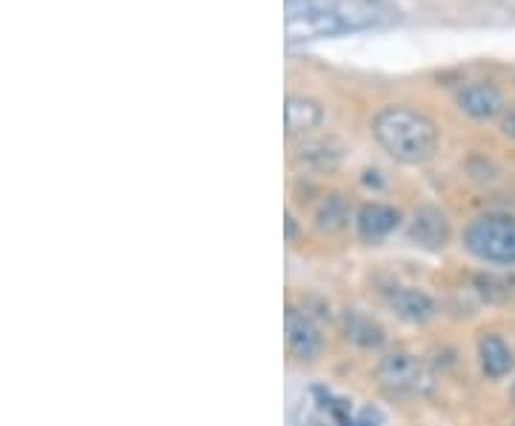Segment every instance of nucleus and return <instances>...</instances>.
I'll return each instance as SVG.
<instances>
[{"label":"nucleus","instance_id":"nucleus-1","mask_svg":"<svg viewBox=\"0 0 515 426\" xmlns=\"http://www.w3.org/2000/svg\"><path fill=\"white\" fill-rule=\"evenodd\" d=\"M372 135L387 155L401 163L430 161L438 149V126L424 112L401 103L384 106L375 115Z\"/></svg>","mask_w":515,"mask_h":426},{"label":"nucleus","instance_id":"nucleus-2","mask_svg":"<svg viewBox=\"0 0 515 426\" xmlns=\"http://www.w3.org/2000/svg\"><path fill=\"white\" fill-rule=\"evenodd\" d=\"M378 23V12L370 6H341L332 0H287V41L332 38L352 29Z\"/></svg>","mask_w":515,"mask_h":426},{"label":"nucleus","instance_id":"nucleus-3","mask_svg":"<svg viewBox=\"0 0 515 426\" xmlns=\"http://www.w3.org/2000/svg\"><path fill=\"white\" fill-rule=\"evenodd\" d=\"M464 246L487 264H515V218L513 215H478L464 229Z\"/></svg>","mask_w":515,"mask_h":426},{"label":"nucleus","instance_id":"nucleus-4","mask_svg":"<svg viewBox=\"0 0 515 426\" xmlns=\"http://www.w3.org/2000/svg\"><path fill=\"white\" fill-rule=\"evenodd\" d=\"M378 381L392 398H424L433 392V372L410 352H392L378 364Z\"/></svg>","mask_w":515,"mask_h":426},{"label":"nucleus","instance_id":"nucleus-5","mask_svg":"<svg viewBox=\"0 0 515 426\" xmlns=\"http://www.w3.org/2000/svg\"><path fill=\"white\" fill-rule=\"evenodd\" d=\"M301 426H358V412L330 389H309V412Z\"/></svg>","mask_w":515,"mask_h":426},{"label":"nucleus","instance_id":"nucleus-6","mask_svg":"<svg viewBox=\"0 0 515 426\" xmlns=\"http://www.w3.org/2000/svg\"><path fill=\"white\" fill-rule=\"evenodd\" d=\"M284 326H287L289 352H292L295 358H301V361H315V358L321 355L324 338H321V329L315 326V321L309 318L307 312H298L295 306H289Z\"/></svg>","mask_w":515,"mask_h":426},{"label":"nucleus","instance_id":"nucleus-7","mask_svg":"<svg viewBox=\"0 0 515 426\" xmlns=\"http://www.w3.org/2000/svg\"><path fill=\"white\" fill-rule=\"evenodd\" d=\"M410 238L418 246H424V249H441L450 241V224H447L444 212L435 209V206L415 209L410 224Z\"/></svg>","mask_w":515,"mask_h":426},{"label":"nucleus","instance_id":"nucleus-8","mask_svg":"<svg viewBox=\"0 0 515 426\" xmlns=\"http://www.w3.org/2000/svg\"><path fill=\"white\" fill-rule=\"evenodd\" d=\"M458 109L467 112L470 118L484 121V118H495V115L504 109V98H501V92L495 89L493 83L475 81L467 83V86L458 92Z\"/></svg>","mask_w":515,"mask_h":426},{"label":"nucleus","instance_id":"nucleus-9","mask_svg":"<svg viewBox=\"0 0 515 426\" xmlns=\"http://www.w3.org/2000/svg\"><path fill=\"white\" fill-rule=\"evenodd\" d=\"M398 221H401L398 209H392L387 203H364L358 209V218H355L358 235L364 241H381V238H387L392 229L398 226Z\"/></svg>","mask_w":515,"mask_h":426},{"label":"nucleus","instance_id":"nucleus-10","mask_svg":"<svg viewBox=\"0 0 515 426\" xmlns=\"http://www.w3.org/2000/svg\"><path fill=\"white\" fill-rule=\"evenodd\" d=\"M390 309L401 318V321H410V324H424L430 321L435 312L433 298L421 289H412V286H401L390 292Z\"/></svg>","mask_w":515,"mask_h":426},{"label":"nucleus","instance_id":"nucleus-11","mask_svg":"<svg viewBox=\"0 0 515 426\" xmlns=\"http://www.w3.org/2000/svg\"><path fill=\"white\" fill-rule=\"evenodd\" d=\"M284 121H287L289 135H307L312 129H318L324 121V109L321 103L304 98V95H289L284 106Z\"/></svg>","mask_w":515,"mask_h":426},{"label":"nucleus","instance_id":"nucleus-12","mask_svg":"<svg viewBox=\"0 0 515 426\" xmlns=\"http://www.w3.org/2000/svg\"><path fill=\"white\" fill-rule=\"evenodd\" d=\"M478 361L487 378H504L513 369V349L498 335H481L478 341Z\"/></svg>","mask_w":515,"mask_h":426},{"label":"nucleus","instance_id":"nucleus-13","mask_svg":"<svg viewBox=\"0 0 515 426\" xmlns=\"http://www.w3.org/2000/svg\"><path fill=\"white\" fill-rule=\"evenodd\" d=\"M298 163L315 172L335 169L341 163V146L332 141H309L298 149Z\"/></svg>","mask_w":515,"mask_h":426},{"label":"nucleus","instance_id":"nucleus-14","mask_svg":"<svg viewBox=\"0 0 515 426\" xmlns=\"http://www.w3.org/2000/svg\"><path fill=\"white\" fill-rule=\"evenodd\" d=\"M350 221V206L344 201V195H324L315 206V226L321 232H338Z\"/></svg>","mask_w":515,"mask_h":426},{"label":"nucleus","instance_id":"nucleus-15","mask_svg":"<svg viewBox=\"0 0 515 426\" xmlns=\"http://www.w3.org/2000/svg\"><path fill=\"white\" fill-rule=\"evenodd\" d=\"M344 332H347V338H350L352 344L367 346V349L384 344V329L375 321H370L367 315H361V312H350L344 318Z\"/></svg>","mask_w":515,"mask_h":426},{"label":"nucleus","instance_id":"nucleus-16","mask_svg":"<svg viewBox=\"0 0 515 426\" xmlns=\"http://www.w3.org/2000/svg\"><path fill=\"white\" fill-rule=\"evenodd\" d=\"M501 129H504V135L515 138V106L507 109V115H504V121H501Z\"/></svg>","mask_w":515,"mask_h":426},{"label":"nucleus","instance_id":"nucleus-17","mask_svg":"<svg viewBox=\"0 0 515 426\" xmlns=\"http://www.w3.org/2000/svg\"><path fill=\"white\" fill-rule=\"evenodd\" d=\"M295 232H298V226H295V218H292V215H287V238H289V241L295 238Z\"/></svg>","mask_w":515,"mask_h":426},{"label":"nucleus","instance_id":"nucleus-18","mask_svg":"<svg viewBox=\"0 0 515 426\" xmlns=\"http://www.w3.org/2000/svg\"><path fill=\"white\" fill-rule=\"evenodd\" d=\"M510 395H513V401H515V384H513V389H510Z\"/></svg>","mask_w":515,"mask_h":426}]
</instances>
